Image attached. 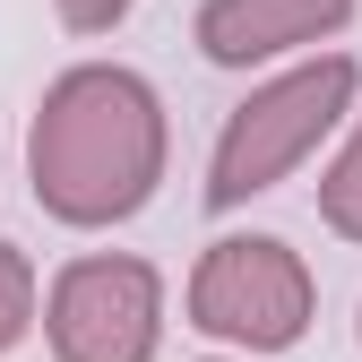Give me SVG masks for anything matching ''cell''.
<instances>
[{
  "label": "cell",
  "instance_id": "6da1fadb",
  "mask_svg": "<svg viewBox=\"0 0 362 362\" xmlns=\"http://www.w3.org/2000/svg\"><path fill=\"white\" fill-rule=\"evenodd\" d=\"M164 164H173L164 95L129 61H78L43 86L26 129V190L52 224L112 233L164 190Z\"/></svg>",
  "mask_w": 362,
  "mask_h": 362
},
{
  "label": "cell",
  "instance_id": "7a4b0ae2",
  "mask_svg": "<svg viewBox=\"0 0 362 362\" xmlns=\"http://www.w3.org/2000/svg\"><path fill=\"white\" fill-rule=\"evenodd\" d=\"M354 95H362L354 52H310V61L276 69L267 86H250L207 147V207L233 216L267 190H285L337 129H354Z\"/></svg>",
  "mask_w": 362,
  "mask_h": 362
},
{
  "label": "cell",
  "instance_id": "3957f363",
  "mask_svg": "<svg viewBox=\"0 0 362 362\" xmlns=\"http://www.w3.org/2000/svg\"><path fill=\"white\" fill-rule=\"evenodd\" d=\"M190 328L224 354H293L320 320V276H310V259L285 242V233H216L190 267Z\"/></svg>",
  "mask_w": 362,
  "mask_h": 362
},
{
  "label": "cell",
  "instance_id": "277c9868",
  "mask_svg": "<svg viewBox=\"0 0 362 362\" xmlns=\"http://www.w3.org/2000/svg\"><path fill=\"white\" fill-rule=\"evenodd\" d=\"M52 362H156L164 345V267L139 250H78L43 285Z\"/></svg>",
  "mask_w": 362,
  "mask_h": 362
},
{
  "label": "cell",
  "instance_id": "5b68a950",
  "mask_svg": "<svg viewBox=\"0 0 362 362\" xmlns=\"http://www.w3.org/2000/svg\"><path fill=\"white\" fill-rule=\"evenodd\" d=\"M354 26V0H199V52L216 69L310 61Z\"/></svg>",
  "mask_w": 362,
  "mask_h": 362
},
{
  "label": "cell",
  "instance_id": "8992f818",
  "mask_svg": "<svg viewBox=\"0 0 362 362\" xmlns=\"http://www.w3.org/2000/svg\"><path fill=\"white\" fill-rule=\"evenodd\" d=\"M320 224H328L337 242H362V112H354L345 147H337L328 173H320Z\"/></svg>",
  "mask_w": 362,
  "mask_h": 362
},
{
  "label": "cell",
  "instance_id": "52a82bcc",
  "mask_svg": "<svg viewBox=\"0 0 362 362\" xmlns=\"http://www.w3.org/2000/svg\"><path fill=\"white\" fill-rule=\"evenodd\" d=\"M43 328V276L18 242H0V354H18Z\"/></svg>",
  "mask_w": 362,
  "mask_h": 362
},
{
  "label": "cell",
  "instance_id": "ba28073f",
  "mask_svg": "<svg viewBox=\"0 0 362 362\" xmlns=\"http://www.w3.org/2000/svg\"><path fill=\"white\" fill-rule=\"evenodd\" d=\"M52 9H61V26H69V35H112L129 9H139V0H52Z\"/></svg>",
  "mask_w": 362,
  "mask_h": 362
},
{
  "label": "cell",
  "instance_id": "9c48e42d",
  "mask_svg": "<svg viewBox=\"0 0 362 362\" xmlns=\"http://www.w3.org/2000/svg\"><path fill=\"white\" fill-rule=\"evenodd\" d=\"M207 362H242V354H207Z\"/></svg>",
  "mask_w": 362,
  "mask_h": 362
},
{
  "label": "cell",
  "instance_id": "30bf717a",
  "mask_svg": "<svg viewBox=\"0 0 362 362\" xmlns=\"http://www.w3.org/2000/svg\"><path fill=\"white\" fill-rule=\"evenodd\" d=\"M354 337H362V310H354Z\"/></svg>",
  "mask_w": 362,
  "mask_h": 362
}]
</instances>
